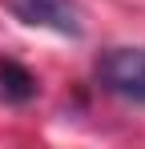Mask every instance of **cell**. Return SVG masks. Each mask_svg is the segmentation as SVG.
Returning <instances> with one entry per match:
<instances>
[{
	"instance_id": "6da1fadb",
	"label": "cell",
	"mask_w": 145,
	"mask_h": 149,
	"mask_svg": "<svg viewBox=\"0 0 145 149\" xmlns=\"http://www.w3.org/2000/svg\"><path fill=\"white\" fill-rule=\"evenodd\" d=\"M97 81L105 93L145 105V49H109L97 61Z\"/></svg>"
},
{
	"instance_id": "7a4b0ae2",
	"label": "cell",
	"mask_w": 145,
	"mask_h": 149,
	"mask_svg": "<svg viewBox=\"0 0 145 149\" xmlns=\"http://www.w3.org/2000/svg\"><path fill=\"white\" fill-rule=\"evenodd\" d=\"M4 4L16 20L32 28H48V32L72 36V40L85 32V16H81L77 0H4Z\"/></svg>"
},
{
	"instance_id": "3957f363",
	"label": "cell",
	"mask_w": 145,
	"mask_h": 149,
	"mask_svg": "<svg viewBox=\"0 0 145 149\" xmlns=\"http://www.w3.org/2000/svg\"><path fill=\"white\" fill-rule=\"evenodd\" d=\"M36 77L24 69L20 61H12V56H4L0 61V101H8V105H28V101L36 97Z\"/></svg>"
}]
</instances>
